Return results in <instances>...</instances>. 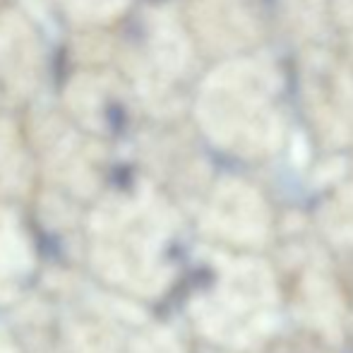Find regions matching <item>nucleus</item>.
I'll return each instance as SVG.
<instances>
[{
	"mask_svg": "<svg viewBox=\"0 0 353 353\" xmlns=\"http://www.w3.org/2000/svg\"><path fill=\"white\" fill-rule=\"evenodd\" d=\"M279 296L267 265L238 260L221 274L216 288L195 307L202 334L233 349L262 341L276 325Z\"/></svg>",
	"mask_w": 353,
	"mask_h": 353,
	"instance_id": "f257e3e1",
	"label": "nucleus"
},
{
	"mask_svg": "<svg viewBox=\"0 0 353 353\" xmlns=\"http://www.w3.org/2000/svg\"><path fill=\"white\" fill-rule=\"evenodd\" d=\"M137 353H183L181 346L166 334H149L147 339L140 341Z\"/></svg>",
	"mask_w": 353,
	"mask_h": 353,
	"instance_id": "f03ea898",
	"label": "nucleus"
}]
</instances>
